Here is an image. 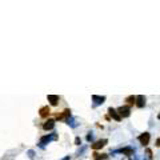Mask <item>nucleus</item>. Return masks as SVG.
I'll list each match as a JSON object with an SVG mask.
<instances>
[{
  "label": "nucleus",
  "instance_id": "obj_1",
  "mask_svg": "<svg viewBox=\"0 0 160 160\" xmlns=\"http://www.w3.org/2000/svg\"><path fill=\"white\" fill-rule=\"evenodd\" d=\"M53 140H57V133L56 132H52V133H48V135L41 136V137H40V141H39V147L44 149V147Z\"/></svg>",
  "mask_w": 160,
  "mask_h": 160
},
{
  "label": "nucleus",
  "instance_id": "obj_2",
  "mask_svg": "<svg viewBox=\"0 0 160 160\" xmlns=\"http://www.w3.org/2000/svg\"><path fill=\"white\" fill-rule=\"evenodd\" d=\"M112 153H123L125 156H132V155H135V148L131 145H127L120 149H116V151H112Z\"/></svg>",
  "mask_w": 160,
  "mask_h": 160
},
{
  "label": "nucleus",
  "instance_id": "obj_3",
  "mask_svg": "<svg viewBox=\"0 0 160 160\" xmlns=\"http://www.w3.org/2000/svg\"><path fill=\"white\" fill-rule=\"evenodd\" d=\"M137 140L140 141V144L143 147H147L149 144V140H151V133H149V132L140 133V135H139V137H137Z\"/></svg>",
  "mask_w": 160,
  "mask_h": 160
},
{
  "label": "nucleus",
  "instance_id": "obj_4",
  "mask_svg": "<svg viewBox=\"0 0 160 160\" xmlns=\"http://www.w3.org/2000/svg\"><path fill=\"white\" fill-rule=\"evenodd\" d=\"M117 112H119V115H120V117H128L131 115V108H129V105H121L120 108H117L116 109Z\"/></svg>",
  "mask_w": 160,
  "mask_h": 160
},
{
  "label": "nucleus",
  "instance_id": "obj_5",
  "mask_svg": "<svg viewBox=\"0 0 160 160\" xmlns=\"http://www.w3.org/2000/svg\"><path fill=\"white\" fill-rule=\"evenodd\" d=\"M71 116H72V115H71V109L67 108V109H64L61 113H57V115H56V119H57V120H61V121H67V120H68Z\"/></svg>",
  "mask_w": 160,
  "mask_h": 160
},
{
  "label": "nucleus",
  "instance_id": "obj_6",
  "mask_svg": "<svg viewBox=\"0 0 160 160\" xmlns=\"http://www.w3.org/2000/svg\"><path fill=\"white\" fill-rule=\"evenodd\" d=\"M92 101H93V104H92V107L95 108V107H97V105H101V104L105 101V96H99V95H92Z\"/></svg>",
  "mask_w": 160,
  "mask_h": 160
},
{
  "label": "nucleus",
  "instance_id": "obj_7",
  "mask_svg": "<svg viewBox=\"0 0 160 160\" xmlns=\"http://www.w3.org/2000/svg\"><path fill=\"white\" fill-rule=\"evenodd\" d=\"M107 143H108V140H107V139H100V140L95 141V143H93L91 147H92V149H101L103 147L107 145Z\"/></svg>",
  "mask_w": 160,
  "mask_h": 160
},
{
  "label": "nucleus",
  "instance_id": "obj_8",
  "mask_svg": "<svg viewBox=\"0 0 160 160\" xmlns=\"http://www.w3.org/2000/svg\"><path fill=\"white\" fill-rule=\"evenodd\" d=\"M135 104H136V107H137V108H144V107H145V96H143V95L136 96Z\"/></svg>",
  "mask_w": 160,
  "mask_h": 160
},
{
  "label": "nucleus",
  "instance_id": "obj_9",
  "mask_svg": "<svg viewBox=\"0 0 160 160\" xmlns=\"http://www.w3.org/2000/svg\"><path fill=\"white\" fill-rule=\"evenodd\" d=\"M108 112H109V116H111L113 120H116V121H121V117H120L119 112H117L115 108H112V107H109V108H108Z\"/></svg>",
  "mask_w": 160,
  "mask_h": 160
},
{
  "label": "nucleus",
  "instance_id": "obj_10",
  "mask_svg": "<svg viewBox=\"0 0 160 160\" xmlns=\"http://www.w3.org/2000/svg\"><path fill=\"white\" fill-rule=\"evenodd\" d=\"M55 128V120L53 119H48L47 121L43 124V129L44 131H51V129H53Z\"/></svg>",
  "mask_w": 160,
  "mask_h": 160
},
{
  "label": "nucleus",
  "instance_id": "obj_11",
  "mask_svg": "<svg viewBox=\"0 0 160 160\" xmlns=\"http://www.w3.org/2000/svg\"><path fill=\"white\" fill-rule=\"evenodd\" d=\"M39 113H40V116H41V117H47V116H49V113H51L49 107H48V105L41 107V108L39 109Z\"/></svg>",
  "mask_w": 160,
  "mask_h": 160
},
{
  "label": "nucleus",
  "instance_id": "obj_12",
  "mask_svg": "<svg viewBox=\"0 0 160 160\" xmlns=\"http://www.w3.org/2000/svg\"><path fill=\"white\" fill-rule=\"evenodd\" d=\"M47 99H48V101H49L52 105H57L59 100H60V96H57V95H48Z\"/></svg>",
  "mask_w": 160,
  "mask_h": 160
},
{
  "label": "nucleus",
  "instance_id": "obj_13",
  "mask_svg": "<svg viewBox=\"0 0 160 160\" xmlns=\"http://www.w3.org/2000/svg\"><path fill=\"white\" fill-rule=\"evenodd\" d=\"M67 124H68L71 128H76L77 125H79V124H77V121H76V119H75L73 116H71L68 120H67Z\"/></svg>",
  "mask_w": 160,
  "mask_h": 160
},
{
  "label": "nucleus",
  "instance_id": "obj_14",
  "mask_svg": "<svg viewBox=\"0 0 160 160\" xmlns=\"http://www.w3.org/2000/svg\"><path fill=\"white\" fill-rule=\"evenodd\" d=\"M108 157L107 153H93V160H105Z\"/></svg>",
  "mask_w": 160,
  "mask_h": 160
},
{
  "label": "nucleus",
  "instance_id": "obj_15",
  "mask_svg": "<svg viewBox=\"0 0 160 160\" xmlns=\"http://www.w3.org/2000/svg\"><path fill=\"white\" fill-rule=\"evenodd\" d=\"M135 100H136V96H128L127 99H125V101H127L128 104H135Z\"/></svg>",
  "mask_w": 160,
  "mask_h": 160
},
{
  "label": "nucleus",
  "instance_id": "obj_16",
  "mask_svg": "<svg viewBox=\"0 0 160 160\" xmlns=\"http://www.w3.org/2000/svg\"><path fill=\"white\" fill-rule=\"evenodd\" d=\"M87 141H93V133L92 132H88V135H87Z\"/></svg>",
  "mask_w": 160,
  "mask_h": 160
},
{
  "label": "nucleus",
  "instance_id": "obj_17",
  "mask_svg": "<svg viewBox=\"0 0 160 160\" xmlns=\"http://www.w3.org/2000/svg\"><path fill=\"white\" fill-rule=\"evenodd\" d=\"M27 153H28V156L31 157V159H33V157H35V151H32V149H29Z\"/></svg>",
  "mask_w": 160,
  "mask_h": 160
},
{
  "label": "nucleus",
  "instance_id": "obj_18",
  "mask_svg": "<svg viewBox=\"0 0 160 160\" xmlns=\"http://www.w3.org/2000/svg\"><path fill=\"white\" fill-rule=\"evenodd\" d=\"M75 144H76V145H80V144H81V139H80L79 136L75 139Z\"/></svg>",
  "mask_w": 160,
  "mask_h": 160
},
{
  "label": "nucleus",
  "instance_id": "obj_19",
  "mask_svg": "<svg viewBox=\"0 0 160 160\" xmlns=\"http://www.w3.org/2000/svg\"><path fill=\"white\" fill-rule=\"evenodd\" d=\"M85 149H87V147H85V145H84V147H81V149H79V152H77V155H81L83 152L85 151Z\"/></svg>",
  "mask_w": 160,
  "mask_h": 160
},
{
  "label": "nucleus",
  "instance_id": "obj_20",
  "mask_svg": "<svg viewBox=\"0 0 160 160\" xmlns=\"http://www.w3.org/2000/svg\"><path fill=\"white\" fill-rule=\"evenodd\" d=\"M147 155H148L149 159H152V151H151V149H147Z\"/></svg>",
  "mask_w": 160,
  "mask_h": 160
},
{
  "label": "nucleus",
  "instance_id": "obj_21",
  "mask_svg": "<svg viewBox=\"0 0 160 160\" xmlns=\"http://www.w3.org/2000/svg\"><path fill=\"white\" fill-rule=\"evenodd\" d=\"M69 159H71V156H69V155H68V156H65V157H63V159H61V160H69Z\"/></svg>",
  "mask_w": 160,
  "mask_h": 160
},
{
  "label": "nucleus",
  "instance_id": "obj_22",
  "mask_svg": "<svg viewBox=\"0 0 160 160\" xmlns=\"http://www.w3.org/2000/svg\"><path fill=\"white\" fill-rule=\"evenodd\" d=\"M156 147H160V139H157L156 140Z\"/></svg>",
  "mask_w": 160,
  "mask_h": 160
},
{
  "label": "nucleus",
  "instance_id": "obj_23",
  "mask_svg": "<svg viewBox=\"0 0 160 160\" xmlns=\"http://www.w3.org/2000/svg\"><path fill=\"white\" fill-rule=\"evenodd\" d=\"M159 117H160V115H159Z\"/></svg>",
  "mask_w": 160,
  "mask_h": 160
}]
</instances>
